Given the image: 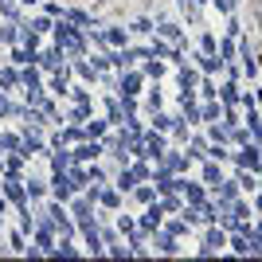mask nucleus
Returning a JSON list of instances; mask_svg holds the SVG:
<instances>
[{
    "label": "nucleus",
    "instance_id": "36",
    "mask_svg": "<svg viewBox=\"0 0 262 262\" xmlns=\"http://www.w3.org/2000/svg\"><path fill=\"white\" fill-rule=\"evenodd\" d=\"M0 43L20 47V24H4V28H0Z\"/></svg>",
    "mask_w": 262,
    "mask_h": 262
},
{
    "label": "nucleus",
    "instance_id": "51",
    "mask_svg": "<svg viewBox=\"0 0 262 262\" xmlns=\"http://www.w3.org/2000/svg\"><path fill=\"white\" fill-rule=\"evenodd\" d=\"M180 106H200V98H196V90H180Z\"/></svg>",
    "mask_w": 262,
    "mask_h": 262
},
{
    "label": "nucleus",
    "instance_id": "42",
    "mask_svg": "<svg viewBox=\"0 0 262 262\" xmlns=\"http://www.w3.org/2000/svg\"><path fill=\"white\" fill-rule=\"evenodd\" d=\"M200 51L219 55V39H215V32H200Z\"/></svg>",
    "mask_w": 262,
    "mask_h": 262
},
{
    "label": "nucleus",
    "instance_id": "9",
    "mask_svg": "<svg viewBox=\"0 0 262 262\" xmlns=\"http://www.w3.org/2000/svg\"><path fill=\"white\" fill-rule=\"evenodd\" d=\"M211 200H215L219 208H231V204H235V200H239V184H235V176H223V180H219L215 188H211Z\"/></svg>",
    "mask_w": 262,
    "mask_h": 262
},
{
    "label": "nucleus",
    "instance_id": "32",
    "mask_svg": "<svg viewBox=\"0 0 262 262\" xmlns=\"http://www.w3.org/2000/svg\"><path fill=\"white\" fill-rule=\"evenodd\" d=\"M4 176H24V157L20 153H4Z\"/></svg>",
    "mask_w": 262,
    "mask_h": 262
},
{
    "label": "nucleus",
    "instance_id": "13",
    "mask_svg": "<svg viewBox=\"0 0 262 262\" xmlns=\"http://www.w3.org/2000/svg\"><path fill=\"white\" fill-rule=\"evenodd\" d=\"M63 63H67V55L59 51L55 43L47 47V51H39V55H35V67H39V71H47V75H51V71H59Z\"/></svg>",
    "mask_w": 262,
    "mask_h": 262
},
{
    "label": "nucleus",
    "instance_id": "30",
    "mask_svg": "<svg viewBox=\"0 0 262 262\" xmlns=\"http://www.w3.org/2000/svg\"><path fill=\"white\" fill-rule=\"evenodd\" d=\"M239 94H243V86H239V82H223L215 98L223 102V106H239Z\"/></svg>",
    "mask_w": 262,
    "mask_h": 262
},
{
    "label": "nucleus",
    "instance_id": "29",
    "mask_svg": "<svg viewBox=\"0 0 262 262\" xmlns=\"http://www.w3.org/2000/svg\"><path fill=\"white\" fill-rule=\"evenodd\" d=\"M219 180H223V168H219V161H211V157H208V161H204V188L211 192Z\"/></svg>",
    "mask_w": 262,
    "mask_h": 262
},
{
    "label": "nucleus",
    "instance_id": "35",
    "mask_svg": "<svg viewBox=\"0 0 262 262\" xmlns=\"http://www.w3.org/2000/svg\"><path fill=\"white\" fill-rule=\"evenodd\" d=\"M28 28H32V32H39V35H51L55 20H51V16L43 12V16H32V20H28Z\"/></svg>",
    "mask_w": 262,
    "mask_h": 262
},
{
    "label": "nucleus",
    "instance_id": "21",
    "mask_svg": "<svg viewBox=\"0 0 262 262\" xmlns=\"http://www.w3.org/2000/svg\"><path fill=\"white\" fill-rule=\"evenodd\" d=\"M94 200H98V208L106 211V215L121 208V192H118V188H98V196H94Z\"/></svg>",
    "mask_w": 262,
    "mask_h": 262
},
{
    "label": "nucleus",
    "instance_id": "27",
    "mask_svg": "<svg viewBox=\"0 0 262 262\" xmlns=\"http://www.w3.org/2000/svg\"><path fill=\"white\" fill-rule=\"evenodd\" d=\"M0 16L8 24H24L28 16H24V8H20V0H0Z\"/></svg>",
    "mask_w": 262,
    "mask_h": 262
},
{
    "label": "nucleus",
    "instance_id": "53",
    "mask_svg": "<svg viewBox=\"0 0 262 262\" xmlns=\"http://www.w3.org/2000/svg\"><path fill=\"white\" fill-rule=\"evenodd\" d=\"M227 35H231V39H239V35H243V24L235 20V16H227Z\"/></svg>",
    "mask_w": 262,
    "mask_h": 262
},
{
    "label": "nucleus",
    "instance_id": "46",
    "mask_svg": "<svg viewBox=\"0 0 262 262\" xmlns=\"http://www.w3.org/2000/svg\"><path fill=\"white\" fill-rule=\"evenodd\" d=\"M86 172H90V184H106V180H110V172H106V168H102V164H98V161L90 164Z\"/></svg>",
    "mask_w": 262,
    "mask_h": 262
},
{
    "label": "nucleus",
    "instance_id": "2",
    "mask_svg": "<svg viewBox=\"0 0 262 262\" xmlns=\"http://www.w3.org/2000/svg\"><path fill=\"white\" fill-rule=\"evenodd\" d=\"M235 168H251V172H262V153H258V141H247L239 145V153H231Z\"/></svg>",
    "mask_w": 262,
    "mask_h": 262
},
{
    "label": "nucleus",
    "instance_id": "61",
    "mask_svg": "<svg viewBox=\"0 0 262 262\" xmlns=\"http://www.w3.org/2000/svg\"><path fill=\"white\" fill-rule=\"evenodd\" d=\"M258 188H262V180H258Z\"/></svg>",
    "mask_w": 262,
    "mask_h": 262
},
{
    "label": "nucleus",
    "instance_id": "49",
    "mask_svg": "<svg viewBox=\"0 0 262 262\" xmlns=\"http://www.w3.org/2000/svg\"><path fill=\"white\" fill-rule=\"evenodd\" d=\"M223 75H227V82H239V78H243V63H235V59L223 63Z\"/></svg>",
    "mask_w": 262,
    "mask_h": 262
},
{
    "label": "nucleus",
    "instance_id": "8",
    "mask_svg": "<svg viewBox=\"0 0 262 262\" xmlns=\"http://www.w3.org/2000/svg\"><path fill=\"white\" fill-rule=\"evenodd\" d=\"M141 86H145V75L129 67V71H121V75H118V90H114V94H129V98H137Z\"/></svg>",
    "mask_w": 262,
    "mask_h": 262
},
{
    "label": "nucleus",
    "instance_id": "12",
    "mask_svg": "<svg viewBox=\"0 0 262 262\" xmlns=\"http://www.w3.org/2000/svg\"><path fill=\"white\" fill-rule=\"evenodd\" d=\"M157 35H161V39H168V43L188 47V32L180 28V24H172V20H157Z\"/></svg>",
    "mask_w": 262,
    "mask_h": 262
},
{
    "label": "nucleus",
    "instance_id": "3",
    "mask_svg": "<svg viewBox=\"0 0 262 262\" xmlns=\"http://www.w3.org/2000/svg\"><path fill=\"white\" fill-rule=\"evenodd\" d=\"M4 200H8L16 211L28 208V184H24V176H8V180H4Z\"/></svg>",
    "mask_w": 262,
    "mask_h": 262
},
{
    "label": "nucleus",
    "instance_id": "22",
    "mask_svg": "<svg viewBox=\"0 0 262 262\" xmlns=\"http://www.w3.org/2000/svg\"><path fill=\"white\" fill-rule=\"evenodd\" d=\"M200 67H176V82H180V90H196L200 86Z\"/></svg>",
    "mask_w": 262,
    "mask_h": 262
},
{
    "label": "nucleus",
    "instance_id": "23",
    "mask_svg": "<svg viewBox=\"0 0 262 262\" xmlns=\"http://www.w3.org/2000/svg\"><path fill=\"white\" fill-rule=\"evenodd\" d=\"M0 90H24V78H20V71H16V63L0 67Z\"/></svg>",
    "mask_w": 262,
    "mask_h": 262
},
{
    "label": "nucleus",
    "instance_id": "17",
    "mask_svg": "<svg viewBox=\"0 0 262 262\" xmlns=\"http://www.w3.org/2000/svg\"><path fill=\"white\" fill-rule=\"evenodd\" d=\"M149 239H153V251H161V254H180V247H176V235H168L164 227H157Z\"/></svg>",
    "mask_w": 262,
    "mask_h": 262
},
{
    "label": "nucleus",
    "instance_id": "47",
    "mask_svg": "<svg viewBox=\"0 0 262 262\" xmlns=\"http://www.w3.org/2000/svg\"><path fill=\"white\" fill-rule=\"evenodd\" d=\"M67 98H71V102H94V94H90L86 86H71V90H67Z\"/></svg>",
    "mask_w": 262,
    "mask_h": 262
},
{
    "label": "nucleus",
    "instance_id": "16",
    "mask_svg": "<svg viewBox=\"0 0 262 262\" xmlns=\"http://www.w3.org/2000/svg\"><path fill=\"white\" fill-rule=\"evenodd\" d=\"M161 223H164V208L157 204V200H153V204H145V215H141V235H153V231L161 227Z\"/></svg>",
    "mask_w": 262,
    "mask_h": 262
},
{
    "label": "nucleus",
    "instance_id": "38",
    "mask_svg": "<svg viewBox=\"0 0 262 262\" xmlns=\"http://www.w3.org/2000/svg\"><path fill=\"white\" fill-rule=\"evenodd\" d=\"M188 129H192V125H188V118H172V141H176V145L192 137V133H188Z\"/></svg>",
    "mask_w": 262,
    "mask_h": 262
},
{
    "label": "nucleus",
    "instance_id": "48",
    "mask_svg": "<svg viewBox=\"0 0 262 262\" xmlns=\"http://www.w3.org/2000/svg\"><path fill=\"white\" fill-rule=\"evenodd\" d=\"M153 129H157V133H168V129H172V118L157 110V114H153Z\"/></svg>",
    "mask_w": 262,
    "mask_h": 262
},
{
    "label": "nucleus",
    "instance_id": "5",
    "mask_svg": "<svg viewBox=\"0 0 262 262\" xmlns=\"http://www.w3.org/2000/svg\"><path fill=\"white\" fill-rule=\"evenodd\" d=\"M153 55H157V59H168L172 67H184L188 63V59H184V47H180V43H168V39H161V35L153 39Z\"/></svg>",
    "mask_w": 262,
    "mask_h": 262
},
{
    "label": "nucleus",
    "instance_id": "15",
    "mask_svg": "<svg viewBox=\"0 0 262 262\" xmlns=\"http://www.w3.org/2000/svg\"><path fill=\"white\" fill-rule=\"evenodd\" d=\"M71 75H78L86 86H94V82H98V71H94V63H90L86 55H75V59H71Z\"/></svg>",
    "mask_w": 262,
    "mask_h": 262
},
{
    "label": "nucleus",
    "instance_id": "41",
    "mask_svg": "<svg viewBox=\"0 0 262 262\" xmlns=\"http://www.w3.org/2000/svg\"><path fill=\"white\" fill-rule=\"evenodd\" d=\"M8 251L28 254V235H24V231H12V235H8Z\"/></svg>",
    "mask_w": 262,
    "mask_h": 262
},
{
    "label": "nucleus",
    "instance_id": "43",
    "mask_svg": "<svg viewBox=\"0 0 262 262\" xmlns=\"http://www.w3.org/2000/svg\"><path fill=\"white\" fill-rule=\"evenodd\" d=\"M235 51H239V47H235V39H231V35H223V39H219V59H223V63H231V59H235Z\"/></svg>",
    "mask_w": 262,
    "mask_h": 262
},
{
    "label": "nucleus",
    "instance_id": "26",
    "mask_svg": "<svg viewBox=\"0 0 262 262\" xmlns=\"http://www.w3.org/2000/svg\"><path fill=\"white\" fill-rule=\"evenodd\" d=\"M176 8L188 16V24H192V28H200V20H204V12H200L204 4H200V0H176Z\"/></svg>",
    "mask_w": 262,
    "mask_h": 262
},
{
    "label": "nucleus",
    "instance_id": "37",
    "mask_svg": "<svg viewBox=\"0 0 262 262\" xmlns=\"http://www.w3.org/2000/svg\"><path fill=\"white\" fill-rule=\"evenodd\" d=\"M129 32H133V35H153V32H157V24L149 20V16H137V20L129 24Z\"/></svg>",
    "mask_w": 262,
    "mask_h": 262
},
{
    "label": "nucleus",
    "instance_id": "1",
    "mask_svg": "<svg viewBox=\"0 0 262 262\" xmlns=\"http://www.w3.org/2000/svg\"><path fill=\"white\" fill-rule=\"evenodd\" d=\"M51 39H55V47L67 55V59H75V55H86L90 51V39H86V32L82 28H75L71 20H55V28H51Z\"/></svg>",
    "mask_w": 262,
    "mask_h": 262
},
{
    "label": "nucleus",
    "instance_id": "58",
    "mask_svg": "<svg viewBox=\"0 0 262 262\" xmlns=\"http://www.w3.org/2000/svg\"><path fill=\"white\" fill-rule=\"evenodd\" d=\"M35 4H39V0H20V8H35Z\"/></svg>",
    "mask_w": 262,
    "mask_h": 262
},
{
    "label": "nucleus",
    "instance_id": "19",
    "mask_svg": "<svg viewBox=\"0 0 262 262\" xmlns=\"http://www.w3.org/2000/svg\"><path fill=\"white\" fill-rule=\"evenodd\" d=\"M192 63L200 67V75H215V71H223V59H219V55H208V51H196V55H192Z\"/></svg>",
    "mask_w": 262,
    "mask_h": 262
},
{
    "label": "nucleus",
    "instance_id": "20",
    "mask_svg": "<svg viewBox=\"0 0 262 262\" xmlns=\"http://www.w3.org/2000/svg\"><path fill=\"white\" fill-rule=\"evenodd\" d=\"M180 196H184V204L200 208V204L208 200V188H204V184H196V180H184V188H180Z\"/></svg>",
    "mask_w": 262,
    "mask_h": 262
},
{
    "label": "nucleus",
    "instance_id": "60",
    "mask_svg": "<svg viewBox=\"0 0 262 262\" xmlns=\"http://www.w3.org/2000/svg\"><path fill=\"white\" fill-rule=\"evenodd\" d=\"M71 4H78V0H71Z\"/></svg>",
    "mask_w": 262,
    "mask_h": 262
},
{
    "label": "nucleus",
    "instance_id": "28",
    "mask_svg": "<svg viewBox=\"0 0 262 262\" xmlns=\"http://www.w3.org/2000/svg\"><path fill=\"white\" fill-rule=\"evenodd\" d=\"M71 164H75L71 149H63V145H59V149H51V172H67Z\"/></svg>",
    "mask_w": 262,
    "mask_h": 262
},
{
    "label": "nucleus",
    "instance_id": "50",
    "mask_svg": "<svg viewBox=\"0 0 262 262\" xmlns=\"http://www.w3.org/2000/svg\"><path fill=\"white\" fill-rule=\"evenodd\" d=\"M161 102H164V98H161V90L153 86V90H149V98H145V110H149V114H157V110H161Z\"/></svg>",
    "mask_w": 262,
    "mask_h": 262
},
{
    "label": "nucleus",
    "instance_id": "56",
    "mask_svg": "<svg viewBox=\"0 0 262 262\" xmlns=\"http://www.w3.org/2000/svg\"><path fill=\"white\" fill-rule=\"evenodd\" d=\"M254 211L262 215V192H254Z\"/></svg>",
    "mask_w": 262,
    "mask_h": 262
},
{
    "label": "nucleus",
    "instance_id": "40",
    "mask_svg": "<svg viewBox=\"0 0 262 262\" xmlns=\"http://www.w3.org/2000/svg\"><path fill=\"white\" fill-rule=\"evenodd\" d=\"M28 184V204H39V200L47 196V188H43V180H24Z\"/></svg>",
    "mask_w": 262,
    "mask_h": 262
},
{
    "label": "nucleus",
    "instance_id": "11",
    "mask_svg": "<svg viewBox=\"0 0 262 262\" xmlns=\"http://www.w3.org/2000/svg\"><path fill=\"white\" fill-rule=\"evenodd\" d=\"M168 149V141H164V133H157V129H145V153H141V161H161V153Z\"/></svg>",
    "mask_w": 262,
    "mask_h": 262
},
{
    "label": "nucleus",
    "instance_id": "59",
    "mask_svg": "<svg viewBox=\"0 0 262 262\" xmlns=\"http://www.w3.org/2000/svg\"><path fill=\"white\" fill-rule=\"evenodd\" d=\"M141 4H145V8H149V4H153V0H141Z\"/></svg>",
    "mask_w": 262,
    "mask_h": 262
},
{
    "label": "nucleus",
    "instance_id": "6",
    "mask_svg": "<svg viewBox=\"0 0 262 262\" xmlns=\"http://www.w3.org/2000/svg\"><path fill=\"white\" fill-rule=\"evenodd\" d=\"M71 157H75V164H90V161H98V157H106V145L86 137V141H78V149H71Z\"/></svg>",
    "mask_w": 262,
    "mask_h": 262
},
{
    "label": "nucleus",
    "instance_id": "31",
    "mask_svg": "<svg viewBox=\"0 0 262 262\" xmlns=\"http://www.w3.org/2000/svg\"><path fill=\"white\" fill-rule=\"evenodd\" d=\"M223 118V102H204V106H200V121H204V125H211V121H219Z\"/></svg>",
    "mask_w": 262,
    "mask_h": 262
},
{
    "label": "nucleus",
    "instance_id": "25",
    "mask_svg": "<svg viewBox=\"0 0 262 262\" xmlns=\"http://www.w3.org/2000/svg\"><path fill=\"white\" fill-rule=\"evenodd\" d=\"M235 184H239V192H258V172H251V168H235Z\"/></svg>",
    "mask_w": 262,
    "mask_h": 262
},
{
    "label": "nucleus",
    "instance_id": "10",
    "mask_svg": "<svg viewBox=\"0 0 262 262\" xmlns=\"http://www.w3.org/2000/svg\"><path fill=\"white\" fill-rule=\"evenodd\" d=\"M67 90H71V63H63L59 71H51V78H47V94L67 98Z\"/></svg>",
    "mask_w": 262,
    "mask_h": 262
},
{
    "label": "nucleus",
    "instance_id": "14",
    "mask_svg": "<svg viewBox=\"0 0 262 262\" xmlns=\"http://www.w3.org/2000/svg\"><path fill=\"white\" fill-rule=\"evenodd\" d=\"M51 196H55V200H63V204H71V196H75L71 172H51Z\"/></svg>",
    "mask_w": 262,
    "mask_h": 262
},
{
    "label": "nucleus",
    "instance_id": "7",
    "mask_svg": "<svg viewBox=\"0 0 262 262\" xmlns=\"http://www.w3.org/2000/svg\"><path fill=\"white\" fill-rule=\"evenodd\" d=\"M223 247H227V231H219L215 223H208V231H204V239H200V254L208 258V254L223 251Z\"/></svg>",
    "mask_w": 262,
    "mask_h": 262
},
{
    "label": "nucleus",
    "instance_id": "33",
    "mask_svg": "<svg viewBox=\"0 0 262 262\" xmlns=\"http://www.w3.org/2000/svg\"><path fill=\"white\" fill-rule=\"evenodd\" d=\"M164 71H168V67H164L157 55H153V59H145V67H141V75H145V78H157V82L164 78Z\"/></svg>",
    "mask_w": 262,
    "mask_h": 262
},
{
    "label": "nucleus",
    "instance_id": "18",
    "mask_svg": "<svg viewBox=\"0 0 262 262\" xmlns=\"http://www.w3.org/2000/svg\"><path fill=\"white\" fill-rule=\"evenodd\" d=\"M90 114H94V102H75V106L63 110V121H75V125H82V121H90Z\"/></svg>",
    "mask_w": 262,
    "mask_h": 262
},
{
    "label": "nucleus",
    "instance_id": "55",
    "mask_svg": "<svg viewBox=\"0 0 262 262\" xmlns=\"http://www.w3.org/2000/svg\"><path fill=\"white\" fill-rule=\"evenodd\" d=\"M43 12L55 20V16H63V4H59V0H47V4H43Z\"/></svg>",
    "mask_w": 262,
    "mask_h": 262
},
{
    "label": "nucleus",
    "instance_id": "34",
    "mask_svg": "<svg viewBox=\"0 0 262 262\" xmlns=\"http://www.w3.org/2000/svg\"><path fill=\"white\" fill-rule=\"evenodd\" d=\"M82 129H86V137H94V141H102V137H106V133H110V121H106V118H94V121H86Z\"/></svg>",
    "mask_w": 262,
    "mask_h": 262
},
{
    "label": "nucleus",
    "instance_id": "45",
    "mask_svg": "<svg viewBox=\"0 0 262 262\" xmlns=\"http://www.w3.org/2000/svg\"><path fill=\"white\" fill-rule=\"evenodd\" d=\"M211 8H215L219 16H235V8H239V0H211Z\"/></svg>",
    "mask_w": 262,
    "mask_h": 262
},
{
    "label": "nucleus",
    "instance_id": "54",
    "mask_svg": "<svg viewBox=\"0 0 262 262\" xmlns=\"http://www.w3.org/2000/svg\"><path fill=\"white\" fill-rule=\"evenodd\" d=\"M98 82H102L106 90H118V75H110V71H102V75H98Z\"/></svg>",
    "mask_w": 262,
    "mask_h": 262
},
{
    "label": "nucleus",
    "instance_id": "4",
    "mask_svg": "<svg viewBox=\"0 0 262 262\" xmlns=\"http://www.w3.org/2000/svg\"><path fill=\"white\" fill-rule=\"evenodd\" d=\"M94 208H98V204H94V200H90V196H71V215H75V223H78V227H86V223H94V219H98V211H94Z\"/></svg>",
    "mask_w": 262,
    "mask_h": 262
},
{
    "label": "nucleus",
    "instance_id": "39",
    "mask_svg": "<svg viewBox=\"0 0 262 262\" xmlns=\"http://www.w3.org/2000/svg\"><path fill=\"white\" fill-rule=\"evenodd\" d=\"M20 145H24L20 133H0V149L4 153H20Z\"/></svg>",
    "mask_w": 262,
    "mask_h": 262
},
{
    "label": "nucleus",
    "instance_id": "57",
    "mask_svg": "<svg viewBox=\"0 0 262 262\" xmlns=\"http://www.w3.org/2000/svg\"><path fill=\"white\" fill-rule=\"evenodd\" d=\"M90 4H94V8H106V4H114V0H90Z\"/></svg>",
    "mask_w": 262,
    "mask_h": 262
},
{
    "label": "nucleus",
    "instance_id": "24",
    "mask_svg": "<svg viewBox=\"0 0 262 262\" xmlns=\"http://www.w3.org/2000/svg\"><path fill=\"white\" fill-rule=\"evenodd\" d=\"M137 184H141V180L133 176V168H118V176H114V188H118L121 196H129V192H133Z\"/></svg>",
    "mask_w": 262,
    "mask_h": 262
},
{
    "label": "nucleus",
    "instance_id": "52",
    "mask_svg": "<svg viewBox=\"0 0 262 262\" xmlns=\"http://www.w3.org/2000/svg\"><path fill=\"white\" fill-rule=\"evenodd\" d=\"M118 231H121V235H137V223H133V219H125V215H121V219H118Z\"/></svg>",
    "mask_w": 262,
    "mask_h": 262
},
{
    "label": "nucleus",
    "instance_id": "44",
    "mask_svg": "<svg viewBox=\"0 0 262 262\" xmlns=\"http://www.w3.org/2000/svg\"><path fill=\"white\" fill-rule=\"evenodd\" d=\"M164 231H168V235H176V239H180V235H184L188 227H192V223H188V219H168V223H161Z\"/></svg>",
    "mask_w": 262,
    "mask_h": 262
}]
</instances>
